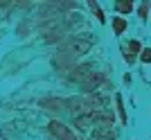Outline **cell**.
<instances>
[{
    "mask_svg": "<svg viewBox=\"0 0 151 140\" xmlns=\"http://www.w3.org/2000/svg\"><path fill=\"white\" fill-rule=\"evenodd\" d=\"M50 131H52V136H54V138H59V140H77V136L72 134L65 124H61L59 120H52V122H50Z\"/></svg>",
    "mask_w": 151,
    "mask_h": 140,
    "instance_id": "1",
    "label": "cell"
},
{
    "mask_svg": "<svg viewBox=\"0 0 151 140\" xmlns=\"http://www.w3.org/2000/svg\"><path fill=\"white\" fill-rule=\"evenodd\" d=\"M101 82H104V75H99V72H97V75H95V72H90L88 79L83 82V88H86V90H93V88H97Z\"/></svg>",
    "mask_w": 151,
    "mask_h": 140,
    "instance_id": "2",
    "label": "cell"
},
{
    "mask_svg": "<svg viewBox=\"0 0 151 140\" xmlns=\"http://www.w3.org/2000/svg\"><path fill=\"white\" fill-rule=\"evenodd\" d=\"M41 106L47 108V111H57V106H59V108H63L65 104L59 102V100H43V102H41Z\"/></svg>",
    "mask_w": 151,
    "mask_h": 140,
    "instance_id": "3",
    "label": "cell"
},
{
    "mask_svg": "<svg viewBox=\"0 0 151 140\" xmlns=\"http://www.w3.org/2000/svg\"><path fill=\"white\" fill-rule=\"evenodd\" d=\"M115 9L122 12V14H129V12H133V2H131V0H122V2L115 5Z\"/></svg>",
    "mask_w": 151,
    "mask_h": 140,
    "instance_id": "4",
    "label": "cell"
},
{
    "mask_svg": "<svg viewBox=\"0 0 151 140\" xmlns=\"http://www.w3.org/2000/svg\"><path fill=\"white\" fill-rule=\"evenodd\" d=\"M126 50L131 52V54H129V59H126V61H135V54H138V52H140V43H138V41H131V43H129V48H126Z\"/></svg>",
    "mask_w": 151,
    "mask_h": 140,
    "instance_id": "5",
    "label": "cell"
},
{
    "mask_svg": "<svg viewBox=\"0 0 151 140\" xmlns=\"http://www.w3.org/2000/svg\"><path fill=\"white\" fill-rule=\"evenodd\" d=\"M113 30H115V34H122L126 30V20L124 18H113Z\"/></svg>",
    "mask_w": 151,
    "mask_h": 140,
    "instance_id": "6",
    "label": "cell"
},
{
    "mask_svg": "<svg viewBox=\"0 0 151 140\" xmlns=\"http://www.w3.org/2000/svg\"><path fill=\"white\" fill-rule=\"evenodd\" d=\"M90 9H93V14L95 16H97V20H99V23H104V14H101V9H99V5H97V2H90Z\"/></svg>",
    "mask_w": 151,
    "mask_h": 140,
    "instance_id": "7",
    "label": "cell"
},
{
    "mask_svg": "<svg viewBox=\"0 0 151 140\" xmlns=\"http://www.w3.org/2000/svg\"><path fill=\"white\" fill-rule=\"evenodd\" d=\"M115 102H117V111H120V120L126 122V111H124V106H122V97L117 95V97H115Z\"/></svg>",
    "mask_w": 151,
    "mask_h": 140,
    "instance_id": "8",
    "label": "cell"
},
{
    "mask_svg": "<svg viewBox=\"0 0 151 140\" xmlns=\"http://www.w3.org/2000/svg\"><path fill=\"white\" fill-rule=\"evenodd\" d=\"M140 59L145 61V64H151V50L147 48V50H142V54H140Z\"/></svg>",
    "mask_w": 151,
    "mask_h": 140,
    "instance_id": "9",
    "label": "cell"
},
{
    "mask_svg": "<svg viewBox=\"0 0 151 140\" xmlns=\"http://www.w3.org/2000/svg\"><path fill=\"white\" fill-rule=\"evenodd\" d=\"M147 12H149V2H145L140 7V18H147Z\"/></svg>",
    "mask_w": 151,
    "mask_h": 140,
    "instance_id": "10",
    "label": "cell"
}]
</instances>
